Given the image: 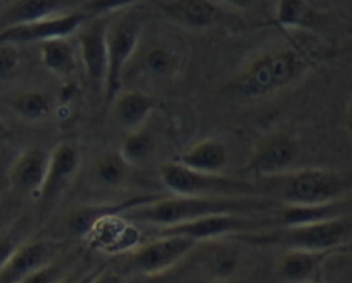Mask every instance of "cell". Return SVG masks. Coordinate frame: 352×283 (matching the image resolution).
<instances>
[{
	"label": "cell",
	"mask_w": 352,
	"mask_h": 283,
	"mask_svg": "<svg viewBox=\"0 0 352 283\" xmlns=\"http://www.w3.org/2000/svg\"><path fill=\"white\" fill-rule=\"evenodd\" d=\"M9 135H11V131H9L8 124H6L4 120L0 117V142H4Z\"/></svg>",
	"instance_id": "obj_31"
},
{
	"label": "cell",
	"mask_w": 352,
	"mask_h": 283,
	"mask_svg": "<svg viewBox=\"0 0 352 283\" xmlns=\"http://www.w3.org/2000/svg\"><path fill=\"white\" fill-rule=\"evenodd\" d=\"M257 188L280 207H323L349 199L351 177L328 168H299L264 178Z\"/></svg>",
	"instance_id": "obj_2"
},
{
	"label": "cell",
	"mask_w": 352,
	"mask_h": 283,
	"mask_svg": "<svg viewBox=\"0 0 352 283\" xmlns=\"http://www.w3.org/2000/svg\"><path fill=\"white\" fill-rule=\"evenodd\" d=\"M49 154L38 147L25 149L9 168V185L16 194L35 195L43 183Z\"/></svg>",
	"instance_id": "obj_15"
},
{
	"label": "cell",
	"mask_w": 352,
	"mask_h": 283,
	"mask_svg": "<svg viewBox=\"0 0 352 283\" xmlns=\"http://www.w3.org/2000/svg\"><path fill=\"white\" fill-rule=\"evenodd\" d=\"M88 283H124V282L118 273L109 271V269H100V271H96L94 278Z\"/></svg>",
	"instance_id": "obj_30"
},
{
	"label": "cell",
	"mask_w": 352,
	"mask_h": 283,
	"mask_svg": "<svg viewBox=\"0 0 352 283\" xmlns=\"http://www.w3.org/2000/svg\"><path fill=\"white\" fill-rule=\"evenodd\" d=\"M159 177L173 195L182 197H263L257 183L252 181L197 173L173 161L162 164Z\"/></svg>",
	"instance_id": "obj_6"
},
{
	"label": "cell",
	"mask_w": 352,
	"mask_h": 283,
	"mask_svg": "<svg viewBox=\"0 0 352 283\" xmlns=\"http://www.w3.org/2000/svg\"><path fill=\"white\" fill-rule=\"evenodd\" d=\"M43 67L56 76H71L78 67V54L67 38H56L40 43Z\"/></svg>",
	"instance_id": "obj_20"
},
{
	"label": "cell",
	"mask_w": 352,
	"mask_h": 283,
	"mask_svg": "<svg viewBox=\"0 0 352 283\" xmlns=\"http://www.w3.org/2000/svg\"><path fill=\"white\" fill-rule=\"evenodd\" d=\"M309 69L306 56L294 47H278L254 57L233 78L226 92L239 100H256L299 82Z\"/></svg>",
	"instance_id": "obj_3"
},
{
	"label": "cell",
	"mask_w": 352,
	"mask_h": 283,
	"mask_svg": "<svg viewBox=\"0 0 352 283\" xmlns=\"http://www.w3.org/2000/svg\"><path fill=\"white\" fill-rule=\"evenodd\" d=\"M107 16H92L78 30V50L88 80L104 90L107 69Z\"/></svg>",
	"instance_id": "obj_12"
},
{
	"label": "cell",
	"mask_w": 352,
	"mask_h": 283,
	"mask_svg": "<svg viewBox=\"0 0 352 283\" xmlns=\"http://www.w3.org/2000/svg\"><path fill=\"white\" fill-rule=\"evenodd\" d=\"M144 69L154 78H171L180 69V54L164 43H155L144 52Z\"/></svg>",
	"instance_id": "obj_23"
},
{
	"label": "cell",
	"mask_w": 352,
	"mask_h": 283,
	"mask_svg": "<svg viewBox=\"0 0 352 283\" xmlns=\"http://www.w3.org/2000/svg\"><path fill=\"white\" fill-rule=\"evenodd\" d=\"M130 166L124 163L118 150L100 154L92 164V178L97 185L106 188H118L128 180Z\"/></svg>",
	"instance_id": "obj_21"
},
{
	"label": "cell",
	"mask_w": 352,
	"mask_h": 283,
	"mask_svg": "<svg viewBox=\"0 0 352 283\" xmlns=\"http://www.w3.org/2000/svg\"><path fill=\"white\" fill-rule=\"evenodd\" d=\"M9 106L16 116L25 123H40L52 113V100L43 92H23L9 100Z\"/></svg>",
	"instance_id": "obj_22"
},
{
	"label": "cell",
	"mask_w": 352,
	"mask_h": 283,
	"mask_svg": "<svg viewBox=\"0 0 352 283\" xmlns=\"http://www.w3.org/2000/svg\"><path fill=\"white\" fill-rule=\"evenodd\" d=\"M233 240L256 245H275L285 251L330 252L347 247L351 240V221L345 216L309 223L287 225L272 230L235 237Z\"/></svg>",
	"instance_id": "obj_4"
},
{
	"label": "cell",
	"mask_w": 352,
	"mask_h": 283,
	"mask_svg": "<svg viewBox=\"0 0 352 283\" xmlns=\"http://www.w3.org/2000/svg\"><path fill=\"white\" fill-rule=\"evenodd\" d=\"M80 152L74 146L63 142L57 147H54L52 152H49V163H47L45 178L40 187L36 199H38V207L43 214L50 211L57 204L71 181L76 177L80 170Z\"/></svg>",
	"instance_id": "obj_11"
},
{
	"label": "cell",
	"mask_w": 352,
	"mask_h": 283,
	"mask_svg": "<svg viewBox=\"0 0 352 283\" xmlns=\"http://www.w3.org/2000/svg\"><path fill=\"white\" fill-rule=\"evenodd\" d=\"M16 247H18V244L11 237L0 235V269L4 268V264L9 261V258L16 251Z\"/></svg>",
	"instance_id": "obj_29"
},
{
	"label": "cell",
	"mask_w": 352,
	"mask_h": 283,
	"mask_svg": "<svg viewBox=\"0 0 352 283\" xmlns=\"http://www.w3.org/2000/svg\"><path fill=\"white\" fill-rule=\"evenodd\" d=\"M66 12L60 2L50 0H28V2H12L0 14V32L12 26L30 25L40 19L50 18Z\"/></svg>",
	"instance_id": "obj_19"
},
{
	"label": "cell",
	"mask_w": 352,
	"mask_h": 283,
	"mask_svg": "<svg viewBox=\"0 0 352 283\" xmlns=\"http://www.w3.org/2000/svg\"><path fill=\"white\" fill-rule=\"evenodd\" d=\"M239 252L230 247L228 240L212 242V249L208 254V268L216 280L232 278L239 269Z\"/></svg>",
	"instance_id": "obj_26"
},
{
	"label": "cell",
	"mask_w": 352,
	"mask_h": 283,
	"mask_svg": "<svg viewBox=\"0 0 352 283\" xmlns=\"http://www.w3.org/2000/svg\"><path fill=\"white\" fill-rule=\"evenodd\" d=\"M161 276H155V278H147V276H138L133 283H159Z\"/></svg>",
	"instance_id": "obj_32"
},
{
	"label": "cell",
	"mask_w": 352,
	"mask_h": 283,
	"mask_svg": "<svg viewBox=\"0 0 352 283\" xmlns=\"http://www.w3.org/2000/svg\"><path fill=\"white\" fill-rule=\"evenodd\" d=\"M92 18L90 12L85 11H66L63 14L50 16L30 25L12 26V28L0 32V43L9 45H21V43H43L56 38H69L78 33V30Z\"/></svg>",
	"instance_id": "obj_10"
},
{
	"label": "cell",
	"mask_w": 352,
	"mask_h": 283,
	"mask_svg": "<svg viewBox=\"0 0 352 283\" xmlns=\"http://www.w3.org/2000/svg\"><path fill=\"white\" fill-rule=\"evenodd\" d=\"M280 209L276 202L264 197H147L121 211L131 223L155 228L190 223L214 214H273Z\"/></svg>",
	"instance_id": "obj_1"
},
{
	"label": "cell",
	"mask_w": 352,
	"mask_h": 283,
	"mask_svg": "<svg viewBox=\"0 0 352 283\" xmlns=\"http://www.w3.org/2000/svg\"><path fill=\"white\" fill-rule=\"evenodd\" d=\"M144 32V19L140 12L124 11L120 16L109 18L107 25V69L104 82V102L109 106L121 92L123 76L128 64L137 54Z\"/></svg>",
	"instance_id": "obj_5"
},
{
	"label": "cell",
	"mask_w": 352,
	"mask_h": 283,
	"mask_svg": "<svg viewBox=\"0 0 352 283\" xmlns=\"http://www.w3.org/2000/svg\"><path fill=\"white\" fill-rule=\"evenodd\" d=\"M275 21L285 30L307 28L316 21V11L307 2H278L275 5Z\"/></svg>",
	"instance_id": "obj_25"
},
{
	"label": "cell",
	"mask_w": 352,
	"mask_h": 283,
	"mask_svg": "<svg viewBox=\"0 0 352 283\" xmlns=\"http://www.w3.org/2000/svg\"><path fill=\"white\" fill-rule=\"evenodd\" d=\"M118 152L130 168L144 164L145 161L151 159L152 152H154V138L148 133L147 128L130 131L124 137Z\"/></svg>",
	"instance_id": "obj_24"
},
{
	"label": "cell",
	"mask_w": 352,
	"mask_h": 283,
	"mask_svg": "<svg viewBox=\"0 0 352 283\" xmlns=\"http://www.w3.org/2000/svg\"><path fill=\"white\" fill-rule=\"evenodd\" d=\"M19 59L18 47L9 43H0V82H8L18 73Z\"/></svg>",
	"instance_id": "obj_27"
},
{
	"label": "cell",
	"mask_w": 352,
	"mask_h": 283,
	"mask_svg": "<svg viewBox=\"0 0 352 283\" xmlns=\"http://www.w3.org/2000/svg\"><path fill=\"white\" fill-rule=\"evenodd\" d=\"M66 275H69V273L64 269V266L52 262V264L45 266L38 273L30 276V278L23 280L21 283H59Z\"/></svg>",
	"instance_id": "obj_28"
},
{
	"label": "cell",
	"mask_w": 352,
	"mask_h": 283,
	"mask_svg": "<svg viewBox=\"0 0 352 283\" xmlns=\"http://www.w3.org/2000/svg\"><path fill=\"white\" fill-rule=\"evenodd\" d=\"M114 120L126 133L145 128V123L155 109V99L140 90L120 92L111 102Z\"/></svg>",
	"instance_id": "obj_17"
},
{
	"label": "cell",
	"mask_w": 352,
	"mask_h": 283,
	"mask_svg": "<svg viewBox=\"0 0 352 283\" xmlns=\"http://www.w3.org/2000/svg\"><path fill=\"white\" fill-rule=\"evenodd\" d=\"M155 8L162 12L168 21L190 32H202L214 25L219 19V8L212 2L202 0H182V2H157Z\"/></svg>",
	"instance_id": "obj_14"
},
{
	"label": "cell",
	"mask_w": 352,
	"mask_h": 283,
	"mask_svg": "<svg viewBox=\"0 0 352 283\" xmlns=\"http://www.w3.org/2000/svg\"><path fill=\"white\" fill-rule=\"evenodd\" d=\"M171 161L197 173L221 174L228 163V149L221 140L204 138Z\"/></svg>",
	"instance_id": "obj_16"
},
{
	"label": "cell",
	"mask_w": 352,
	"mask_h": 283,
	"mask_svg": "<svg viewBox=\"0 0 352 283\" xmlns=\"http://www.w3.org/2000/svg\"><path fill=\"white\" fill-rule=\"evenodd\" d=\"M144 199L124 202L118 207H109L107 211L100 212L83 231L87 244L96 251L106 252V254H123V252H131L135 247H138L142 244L140 231H138L137 225L128 221L121 214V211L138 204Z\"/></svg>",
	"instance_id": "obj_7"
},
{
	"label": "cell",
	"mask_w": 352,
	"mask_h": 283,
	"mask_svg": "<svg viewBox=\"0 0 352 283\" xmlns=\"http://www.w3.org/2000/svg\"><path fill=\"white\" fill-rule=\"evenodd\" d=\"M327 256L328 252L285 251L276 261V271L287 283H320L321 264Z\"/></svg>",
	"instance_id": "obj_18"
},
{
	"label": "cell",
	"mask_w": 352,
	"mask_h": 283,
	"mask_svg": "<svg viewBox=\"0 0 352 283\" xmlns=\"http://www.w3.org/2000/svg\"><path fill=\"white\" fill-rule=\"evenodd\" d=\"M299 156V146L285 133H270L259 138L245 164L249 174L261 178H273L292 170Z\"/></svg>",
	"instance_id": "obj_9"
},
{
	"label": "cell",
	"mask_w": 352,
	"mask_h": 283,
	"mask_svg": "<svg viewBox=\"0 0 352 283\" xmlns=\"http://www.w3.org/2000/svg\"><path fill=\"white\" fill-rule=\"evenodd\" d=\"M60 242L47 238L18 244L4 268L0 269V283H21L23 280L30 278L45 266L52 264L60 252Z\"/></svg>",
	"instance_id": "obj_13"
},
{
	"label": "cell",
	"mask_w": 352,
	"mask_h": 283,
	"mask_svg": "<svg viewBox=\"0 0 352 283\" xmlns=\"http://www.w3.org/2000/svg\"><path fill=\"white\" fill-rule=\"evenodd\" d=\"M195 245L197 244L188 238L157 235L151 242H142L138 247L128 252V268L138 276H162L184 261Z\"/></svg>",
	"instance_id": "obj_8"
}]
</instances>
